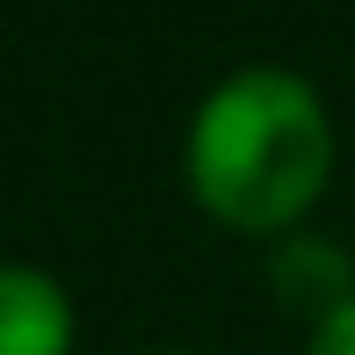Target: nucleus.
Instances as JSON below:
<instances>
[{
    "mask_svg": "<svg viewBox=\"0 0 355 355\" xmlns=\"http://www.w3.org/2000/svg\"><path fill=\"white\" fill-rule=\"evenodd\" d=\"M312 355H355V297L341 304V312H327V319H319Z\"/></svg>",
    "mask_w": 355,
    "mask_h": 355,
    "instance_id": "3",
    "label": "nucleus"
},
{
    "mask_svg": "<svg viewBox=\"0 0 355 355\" xmlns=\"http://www.w3.org/2000/svg\"><path fill=\"white\" fill-rule=\"evenodd\" d=\"M73 312L51 276L37 268H0V355H66Z\"/></svg>",
    "mask_w": 355,
    "mask_h": 355,
    "instance_id": "2",
    "label": "nucleus"
},
{
    "mask_svg": "<svg viewBox=\"0 0 355 355\" xmlns=\"http://www.w3.org/2000/svg\"><path fill=\"white\" fill-rule=\"evenodd\" d=\"M334 174V123L297 73H239L189 131V182L218 225L276 232L319 203Z\"/></svg>",
    "mask_w": 355,
    "mask_h": 355,
    "instance_id": "1",
    "label": "nucleus"
}]
</instances>
